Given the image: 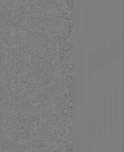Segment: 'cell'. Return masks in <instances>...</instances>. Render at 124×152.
<instances>
[{
    "label": "cell",
    "instance_id": "cell-1",
    "mask_svg": "<svg viewBox=\"0 0 124 152\" xmlns=\"http://www.w3.org/2000/svg\"><path fill=\"white\" fill-rule=\"evenodd\" d=\"M81 2L80 0L77 1L76 17H75V26H76V40L78 45L80 44V7Z\"/></svg>",
    "mask_w": 124,
    "mask_h": 152
},
{
    "label": "cell",
    "instance_id": "cell-2",
    "mask_svg": "<svg viewBox=\"0 0 124 152\" xmlns=\"http://www.w3.org/2000/svg\"><path fill=\"white\" fill-rule=\"evenodd\" d=\"M113 105H114V107H113V110H114L115 113V122L117 124L118 121L119 117V95H118V90L117 88H115L114 90V103L113 102Z\"/></svg>",
    "mask_w": 124,
    "mask_h": 152
},
{
    "label": "cell",
    "instance_id": "cell-3",
    "mask_svg": "<svg viewBox=\"0 0 124 152\" xmlns=\"http://www.w3.org/2000/svg\"><path fill=\"white\" fill-rule=\"evenodd\" d=\"M84 27L85 34L87 36L89 31L88 25V9L87 1H84Z\"/></svg>",
    "mask_w": 124,
    "mask_h": 152
},
{
    "label": "cell",
    "instance_id": "cell-4",
    "mask_svg": "<svg viewBox=\"0 0 124 152\" xmlns=\"http://www.w3.org/2000/svg\"><path fill=\"white\" fill-rule=\"evenodd\" d=\"M123 86H121L120 88V95L119 96V107L120 108V118L121 121L123 120Z\"/></svg>",
    "mask_w": 124,
    "mask_h": 152
}]
</instances>
